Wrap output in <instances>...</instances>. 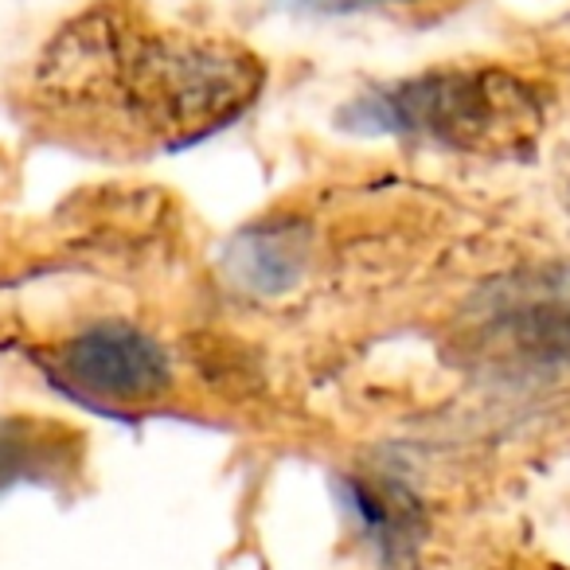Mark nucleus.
Returning a JSON list of instances; mask_svg holds the SVG:
<instances>
[{"label": "nucleus", "instance_id": "obj_1", "mask_svg": "<svg viewBox=\"0 0 570 570\" xmlns=\"http://www.w3.org/2000/svg\"><path fill=\"white\" fill-rule=\"evenodd\" d=\"M262 82L266 67L243 43L153 24L126 0H102L51 36L32 98L87 141L180 149L250 110Z\"/></svg>", "mask_w": 570, "mask_h": 570}, {"label": "nucleus", "instance_id": "obj_2", "mask_svg": "<svg viewBox=\"0 0 570 570\" xmlns=\"http://www.w3.org/2000/svg\"><path fill=\"white\" fill-rule=\"evenodd\" d=\"M360 134H403L458 153H520L543 126L535 90L497 67L426 71L419 79L372 90L344 110Z\"/></svg>", "mask_w": 570, "mask_h": 570}, {"label": "nucleus", "instance_id": "obj_3", "mask_svg": "<svg viewBox=\"0 0 570 570\" xmlns=\"http://www.w3.org/2000/svg\"><path fill=\"white\" fill-rule=\"evenodd\" d=\"M67 391L95 406H145L173 387L165 348L137 325L102 321L75 333L56 352Z\"/></svg>", "mask_w": 570, "mask_h": 570}, {"label": "nucleus", "instance_id": "obj_4", "mask_svg": "<svg viewBox=\"0 0 570 570\" xmlns=\"http://www.w3.org/2000/svg\"><path fill=\"white\" fill-rule=\"evenodd\" d=\"M309 262V243L297 227H250L230 243L227 269L238 285L262 297L294 289Z\"/></svg>", "mask_w": 570, "mask_h": 570}, {"label": "nucleus", "instance_id": "obj_5", "mask_svg": "<svg viewBox=\"0 0 570 570\" xmlns=\"http://www.w3.org/2000/svg\"><path fill=\"white\" fill-rule=\"evenodd\" d=\"M75 458V438L43 419H0V492L24 481H48Z\"/></svg>", "mask_w": 570, "mask_h": 570}, {"label": "nucleus", "instance_id": "obj_6", "mask_svg": "<svg viewBox=\"0 0 570 570\" xmlns=\"http://www.w3.org/2000/svg\"><path fill=\"white\" fill-rule=\"evenodd\" d=\"M341 497L383 554L387 551L403 554L406 547H414L419 508H414V500L406 492L387 489V484H375V481H360V476H344Z\"/></svg>", "mask_w": 570, "mask_h": 570}, {"label": "nucleus", "instance_id": "obj_7", "mask_svg": "<svg viewBox=\"0 0 570 570\" xmlns=\"http://www.w3.org/2000/svg\"><path fill=\"white\" fill-rule=\"evenodd\" d=\"M387 4H403V0H387Z\"/></svg>", "mask_w": 570, "mask_h": 570}]
</instances>
